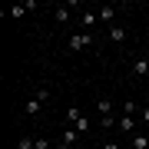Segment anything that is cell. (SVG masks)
Masks as SVG:
<instances>
[{
  "instance_id": "obj_13",
  "label": "cell",
  "mask_w": 149,
  "mask_h": 149,
  "mask_svg": "<svg viewBox=\"0 0 149 149\" xmlns=\"http://www.w3.org/2000/svg\"><path fill=\"white\" fill-rule=\"evenodd\" d=\"M17 149H37V139H30V136H20V143H17Z\"/></svg>"
},
{
  "instance_id": "obj_15",
  "label": "cell",
  "mask_w": 149,
  "mask_h": 149,
  "mask_svg": "<svg viewBox=\"0 0 149 149\" xmlns=\"http://www.w3.org/2000/svg\"><path fill=\"white\" fill-rule=\"evenodd\" d=\"M80 116H83V113L76 109V106H70V109H66V119H70V123H76V119H80Z\"/></svg>"
},
{
  "instance_id": "obj_12",
  "label": "cell",
  "mask_w": 149,
  "mask_h": 149,
  "mask_svg": "<svg viewBox=\"0 0 149 149\" xmlns=\"http://www.w3.org/2000/svg\"><path fill=\"white\" fill-rule=\"evenodd\" d=\"M96 13H100V20H103V23H109V27H113V7H100Z\"/></svg>"
},
{
  "instance_id": "obj_1",
  "label": "cell",
  "mask_w": 149,
  "mask_h": 149,
  "mask_svg": "<svg viewBox=\"0 0 149 149\" xmlns=\"http://www.w3.org/2000/svg\"><path fill=\"white\" fill-rule=\"evenodd\" d=\"M90 47H93V37H90V33H76V37L66 40V50H70V53H80V50H90Z\"/></svg>"
},
{
  "instance_id": "obj_2",
  "label": "cell",
  "mask_w": 149,
  "mask_h": 149,
  "mask_svg": "<svg viewBox=\"0 0 149 149\" xmlns=\"http://www.w3.org/2000/svg\"><path fill=\"white\" fill-rule=\"evenodd\" d=\"M43 106H47V100H43L40 93H33L30 100L23 103V113H27V116H40V113H43Z\"/></svg>"
},
{
  "instance_id": "obj_11",
  "label": "cell",
  "mask_w": 149,
  "mask_h": 149,
  "mask_svg": "<svg viewBox=\"0 0 149 149\" xmlns=\"http://www.w3.org/2000/svg\"><path fill=\"white\" fill-rule=\"evenodd\" d=\"M73 129H76L80 136H83V133H90V119H86V116H80V119L73 123Z\"/></svg>"
},
{
  "instance_id": "obj_16",
  "label": "cell",
  "mask_w": 149,
  "mask_h": 149,
  "mask_svg": "<svg viewBox=\"0 0 149 149\" xmlns=\"http://www.w3.org/2000/svg\"><path fill=\"white\" fill-rule=\"evenodd\" d=\"M123 113H126V116H133V113H136V103L126 100V103H123Z\"/></svg>"
},
{
  "instance_id": "obj_9",
  "label": "cell",
  "mask_w": 149,
  "mask_h": 149,
  "mask_svg": "<svg viewBox=\"0 0 149 149\" xmlns=\"http://www.w3.org/2000/svg\"><path fill=\"white\" fill-rule=\"evenodd\" d=\"M96 109H100V119L103 116H113V103L109 100H96Z\"/></svg>"
},
{
  "instance_id": "obj_7",
  "label": "cell",
  "mask_w": 149,
  "mask_h": 149,
  "mask_svg": "<svg viewBox=\"0 0 149 149\" xmlns=\"http://www.w3.org/2000/svg\"><path fill=\"white\" fill-rule=\"evenodd\" d=\"M109 40H113V43H123V40H126V27L113 23V27H109Z\"/></svg>"
},
{
  "instance_id": "obj_8",
  "label": "cell",
  "mask_w": 149,
  "mask_h": 149,
  "mask_svg": "<svg viewBox=\"0 0 149 149\" xmlns=\"http://www.w3.org/2000/svg\"><path fill=\"white\" fill-rule=\"evenodd\" d=\"M129 146H133V149H149V136H143V133H136L133 139H129Z\"/></svg>"
},
{
  "instance_id": "obj_4",
  "label": "cell",
  "mask_w": 149,
  "mask_h": 149,
  "mask_svg": "<svg viewBox=\"0 0 149 149\" xmlns=\"http://www.w3.org/2000/svg\"><path fill=\"white\" fill-rule=\"evenodd\" d=\"M60 139H63V143H60L63 149H73V146H76V139H80V133L70 126V129H63V136H60Z\"/></svg>"
},
{
  "instance_id": "obj_5",
  "label": "cell",
  "mask_w": 149,
  "mask_h": 149,
  "mask_svg": "<svg viewBox=\"0 0 149 149\" xmlns=\"http://www.w3.org/2000/svg\"><path fill=\"white\" fill-rule=\"evenodd\" d=\"M80 20H83V30H86V33H90V30L96 27V23H100V13H96V10H86V13L80 17Z\"/></svg>"
},
{
  "instance_id": "obj_17",
  "label": "cell",
  "mask_w": 149,
  "mask_h": 149,
  "mask_svg": "<svg viewBox=\"0 0 149 149\" xmlns=\"http://www.w3.org/2000/svg\"><path fill=\"white\" fill-rule=\"evenodd\" d=\"M37 149H50V143L47 139H37Z\"/></svg>"
},
{
  "instance_id": "obj_10",
  "label": "cell",
  "mask_w": 149,
  "mask_h": 149,
  "mask_svg": "<svg viewBox=\"0 0 149 149\" xmlns=\"http://www.w3.org/2000/svg\"><path fill=\"white\" fill-rule=\"evenodd\" d=\"M119 129H123V133H133V129H136V119L133 116H123L119 119Z\"/></svg>"
},
{
  "instance_id": "obj_14",
  "label": "cell",
  "mask_w": 149,
  "mask_h": 149,
  "mask_svg": "<svg viewBox=\"0 0 149 149\" xmlns=\"http://www.w3.org/2000/svg\"><path fill=\"white\" fill-rule=\"evenodd\" d=\"M53 20H56V23H66V20H70L66 7H56V10H53Z\"/></svg>"
},
{
  "instance_id": "obj_19",
  "label": "cell",
  "mask_w": 149,
  "mask_h": 149,
  "mask_svg": "<svg viewBox=\"0 0 149 149\" xmlns=\"http://www.w3.org/2000/svg\"><path fill=\"white\" fill-rule=\"evenodd\" d=\"M103 149H119V143H106V146H103Z\"/></svg>"
},
{
  "instance_id": "obj_6",
  "label": "cell",
  "mask_w": 149,
  "mask_h": 149,
  "mask_svg": "<svg viewBox=\"0 0 149 149\" xmlns=\"http://www.w3.org/2000/svg\"><path fill=\"white\" fill-rule=\"evenodd\" d=\"M133 76H149V56H143V60L133 63Z\"/></svg>"
},
{
  "instance_id": "obj_18",
  "label": "cell",
  "mask_w": 149,
  "mask_h": 149,
  "mask_svg": "<svg viewBox=\"0 0 149 149\" xmlns=\"http://www.w3.org/2000/svg\"><path fill=\"white\" fill-rule=\"evenodd\" d=\"M139 119H143V123H149V106H146L143 113H139Z\"/></svg>"
},
{
  "instance_id": "obj_3",
  "label": "cell",
  "mask_w": 149,
  "mask_h": 149,
  "mask_svg": "<svg viewBox=\"0 0 149 149\" xmlns=\"http://www.w3.org/2000/svg\"><path fill=\"white\" fill-rule=\"evenodd\" d=\"M30 10H37V3L33 0H27V3H13L10 10H3V17H10V20H20L23 13H30Z\"/></svg>"
}]
</instances>
